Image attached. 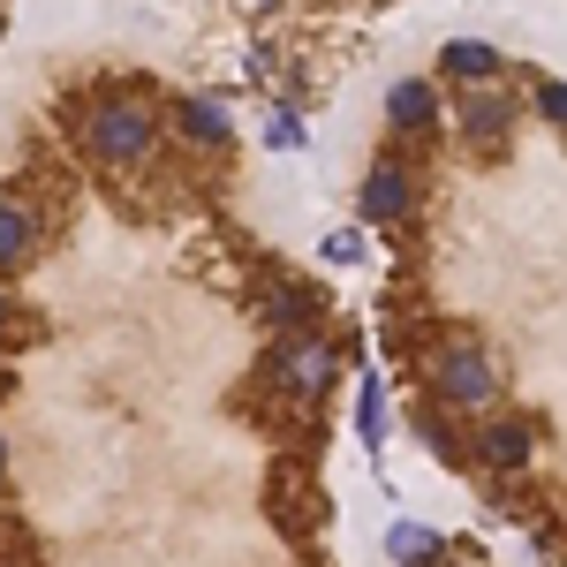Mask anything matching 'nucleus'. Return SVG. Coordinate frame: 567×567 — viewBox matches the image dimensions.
<instances>
[{
    "instance_id": "obj_1",
    "label": "nucleus",
    "mask_w": 567,
    "mask_h": 567,
    "mask_svg": "<svg viewBox=\"0 0 567 567\" xmlns=\"http://www.w3.org/2000/svg\"><path fill=\"white\" fill-rule=\"evenodd\" d=\"M84 144L106 159V167H144L152 144H159V130H152V114H144L136 99H99V106L84 114Z\"/></svg>"
},
{
    "instance_id": "obj_2",
    "label": "nucleus",
    "mask_w": 567,
    "mask_h": 567,
    "mask_svg": "<svg viewBox=\"0 0 567 567\" xmlns=\"http://www.w3.org/2000/svg\"><path fill=\"white\" fill-rule=\"evenodd\" d=\"M492 393H499V371H492V355L470 349V341L432 363V401L439 409H484Z\"/></svg>"
},
{
    "instance_id": "obj_3",
    "label": "nucleus",
    "mask_w": 567,
    "mask_h": 567,
    "mask_svg": "<svg viewBox=\"0 0 567 567\" xmlns=\"http://www.w3.org/2000/svg\"><path fill=\"white\" fill-rule=\"evenodd\" d=\"M386 122H393V136H432V122H439L432 84H424V76H401V84L386 91Z\"/></svg>"
},
{
    "instance_id": "obj_4",
    "label": "nucleus",
    "mask_w": 567,
    "mask_h": 567,
    "mask_svg": "<svg viewBox=\"0 0 567 567\" xmlns=\"http://www.w3.org/2000/svg\"><path fill=\"white\" fill-rule=\"evenodd\" d=\"M409 197H416V182H409L401 159H379V167L363 175V219H401Z\"/></svg>"
},
{
    "instance_id": "obj_5",
    "label": "nucleus",
    "mask_w": 567,
    "mask_h": 567,
    "mask_svg": "<svg viewBox=\"0 0 567 567\" xmlns=\"http://www.w3.org/2000/svg\"><path fill=\"white\" fill-rule=\"evenodd\" d=\"M484 462L492 470H529V454H537V424H523V416H499V424H484Z\"/></svg>"
},
{
    "instance_id": "obj_6",
    "label": "nucleus",
    "mask_w": 567,
    "mask_h": 567,
    "mask_svg": "<svg viewBox=\"0 0 567 567\" xmlns=\"http://www.w3.org/2000/svg\"><path fill=\"white\" fill-rule=\"evenodd\" d=\"M175 130H182V144H197V152H227V136H235L213 99H175Z\"/></svg>"
},
{
    "instance_id": "obj_7",
    "label": "nucleus",
    "mask_w": 567,
    "mask_h": 567,
    "mask_svg": "<svg viewBox=\"0 0 567 567\" xmlns=\"http://www.w3.org/2000/svg\"><path fill=\"white\" fill-rule=\"evenodd\" d=\"M439 76H454V84H492V76H499V53L484 39H454L439 53Z\"/></svg>"
},
{
    "instance_id": "obj_8",
    "label": "nucleus",
    "mask_w": 567,
    "mask_h": 567,
    "mask_svg": "<svg viewBox=\"0 0 567 567\" xmlns=\"http://www.w3.org/2000/svg\"><path fill=\"white\" fill-rule=\"evenodd\" d=\"M462 130L477 136V144H499V136H507V99H499V91H484V84H470V106H462Z\"/></svg>"
},
{
    "instance_id": "obj_9",
    "label": "nucleus",
    "mask_w": 567,
    "mask_h": 567,
    "mask_svg": "<svg viewBox=\"0 0 567 567\" xmlns=\"http://www.w3.org/2000/svg\"><path fill=\"white\" fill-rule=\"evenodd\" d=\"M31 235H39V227H31V213H23L16 197H0V272L31 258Z\"/></svg>"
},
{
    "instance_id": "obj_10",
    "label": "nucleus",
    "mask_w": 567,
    "mask_h": 567,
    "mask_svg": "<svg viewBox=\"0 0 567 567\" xmlns=\"http://www.w3.org/2000/svg\"><path fill=\"white\" fill-rule=\"evenodd\" d=\"M265 326H280V333H310V303L296 288H265Z\"/></svg>"
},
{
    "instance_id": "obj_11",
    "label": "nucleus",
    "mask_w": 567,
    "mask_h": 567,
    "mask_svg": "<svg viewBox=\"0 0 567 567\" xmlns=\"http://www.w3.org/2000/svg\"><path fill=\"white\" fill-rule=\"evenodd\" d=\"M386 545H393V560H416V553H439V537H432V529H416V523H401V529L386 537Z\"/></svg>"
},
{
    "instance_id": "obj_12",
    "label": "nucleus",
    "mask_w": 567,
    "mask_h": 567,
    "mask_svg": "<svg viewBox=\"0 0 567 567\" xmlns=\"http://www.w3.org/2000/svg\"><path fill=\"white\" fill-rule=\"evenodd\" d=\"M355 424H363V439H379V424H386V409H379V386L363 379V401H355Z\"/></svg>"
},
{
    "instance_id": "obj_13",
    "label": "nucleus",
    "mask_w": 567,
    "mask_h": 567,
    "mask_svg": "<svg viewBox=\"0 0 567 567\" xmlns=\"http://www.w3.org/2000/svg\"><path fill=\"white\" fill-rule=\"evenodd\" d=\"M326 258H333V265H355V258H363V235H355V227L326 235Z\"/></svg>"
},
{
    "instance_id": "obj_14",
    "label": "nucleus",
    "mask_w": 567,
    "mask_h": 567,
    "mask_svg": "<svg viewBox=\"0 0 567 567\" xmlns=\"http://www.w3.org/2000/svg\"><path fill=\"white\" fill-rule=\"evenodd\" d=\"M265 144H280V152H296V144H303V122H296V114H280V122H272V136H265Z\"/></svg>"
},
{
    "instance_id": "obj_15",
    "label": "nucleus",
    "mask_w": 567,
    "mask_h": 567,
    "mask_svg": "<svg viewBox=\"0 0 567 567\" xmlns=\"http://www.w3.org/2000/svg\"><path fill=\"white\" fill-rule=\"evenodd\" d=\"M537 106H545V114L567 130V84H545V91H537Z\"/></svg>"
},
{
    "instance_id": "obj_16",
    "label": "nucleus",
    "mask_w": 567,
    "mask_h": 567,
    "mask_svg": "<svg viewBox=\"0 0 567 567\" xmlns=\"http://www.w3.org/2000/svg\"><path fill=\"white\" fill-rule=\"evenodd\" d=\"M8 318H16V303H8V296H0V333H8Z\"/></svg>"
},
{
    "instance_id": "obj_17",
    "label": "nucleus",
    "mask_w": 567,
    "mask_h": 567,
    "mask_svg": "<svg viewBox=\"0 0 567 567\" xmlns=\"http://www.w3.org/2000/svg\"><path fill=\"white\" fill-rule=\"evenodd\" d=\"M0 470H8V439H0Z\"/></svg>"
}]
</instances>
